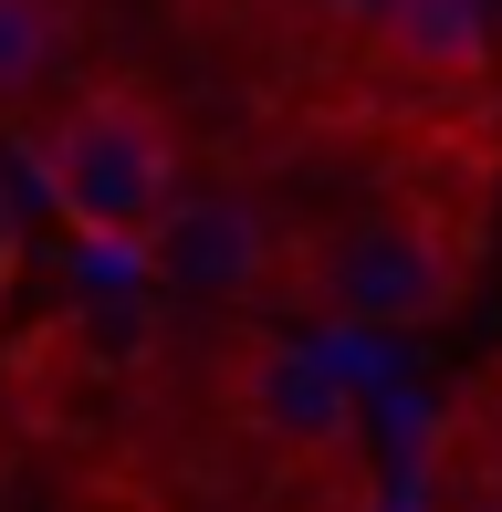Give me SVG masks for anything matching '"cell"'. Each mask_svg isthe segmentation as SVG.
I'll return each mask as SVG.
<instances>
[{"label": "cell", "mask_w": 502, "mask_h": 512, "mask_svg": "<svg viewBox=\"0 0 502 512\" xmlns=\"http://www.w3.org/2000/svg\"><path fill=\"white\" fill-rule=\"evenodd\" d=\"M377 53H398L408 74H482V0H408Z\"/></svg>", "instance_id": "4"}, {"label": "cell", "mask_w": 502, "mask_h": 512, "mask_svg": "<svg viewBox=\"0 0 502 512\" xmlns=\"http://www.w3.org/2000/svg\"><path fill=\"white\" fill-rule=\"evenodd\" d=\"M63 63V11L53 0H0V105H42Z\"/></svg>", "instance_id": "5"}, {"label": "cell", "mask_w": 502, "mask_h": 512, "mask_svg": "<svg viewBox=\"0 0 502 512\" xmlns=\"http://www.w3.org/2000/svg\"><path fill=\"white\" fill-rule=\"evenodd\" d=\"M304 293L325 324H367V335H408V324H440L471 293V241L419 199L356 209L346 230L304 251Z\"/></svg>", "instance_id": "2"}, {"label": "cell", "mask_w": 502, "mask_h": 512, "mask_svg": "<svg viewBox=\"0 0 502 512\" xmlns=\"http://www.w3.org/2000/svg\"><path fill=\"white\" fill-rule=\"evenodd\" d=\"M157 272H168L178 293H262L272 283V262H283V241H272V220L251 199H210V189H189L157 220Z\"/></svg>", "instance_id": "3"}, {"label": "cell", "mask_w": 502, "mask_h": 512, "mask_svg": "<svg viewBox=\"0 0 502 512\" xmlns=\"http://www.w3.org/2000/svg\"><path fill=\"white\" fill-rule=\"evenodd\" d=\"M11 262H21V230H11V189H0V293H11Z\"/></svg>", "instance_id": "7"}, {"label": "cell", "mask_w": 502, "mask_h": 512, "mask_svg": "<svg viewBox=\"0 0 502 512\" xmlns=\"http://www.w3.org/2000/svg\"><path fill=\"white\" fill-rule=\"evenodd\" d=\"M304 11H314V21H335V32H356V42H377L387 21L408 11V0H304Z\"/></svg>", "instance_id": "6"}, {"label": "cell", "mask_w": 502, "mask_h": 512, "mask_svg": "<svg viewBox=\"0 0 502 512\" xmlns=\"http://www.w3.org/2000/svg\"><path fill=\"white\" fill-rule=\"evenodd\" d=\"M32 178L84 241H157L178 199H189V157H178L168 115L126 84H84L32 115Z\"/></svg>", "instance_id": "1"}]
</instances>
